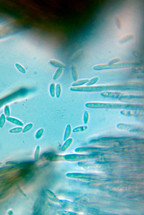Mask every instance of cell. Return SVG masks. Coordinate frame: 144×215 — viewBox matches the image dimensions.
<instances>
[{
  "mask_svg": "<svg viewBox=\"0 0 144 215\" xmlns=\"http://www.w3.org/2000/svg\"><path fill=\"white\" fill-rule=\"evenodd\" d=\"M72 91L85 92H102L107 91H140V89L126 85H108L72 87Z\"/></svg>",
  "mask_w": 144,
  "mask_h": 215,
  "instance_id": "6da1fadb",
  "label": "cell"
},
{
  "mask_svg": "<svg viewBox=\"0 0 144 215\" xmlns=\"http://www.w3.org/2000/svg\"><path fill=\"white\" fill-rule=\"evenodd\" d=\"M85 106L93 108L122 109L141 110L144 109V105L138 104H122L104 102L86 103Z\"/></svg>",
  "mask_w": 144,
  "mask_h": 215,
  "instance_id": "7a4b0ae2",
  "label": "cell"
},
{
  "mask_svg": "<svg viewBox=\"0 0 144 215\" xmlns=\"http://www.w3.org/2000/svg\"><path fill=\"white\" fill-rule=\"evenodd\" d=\"M144 64L143 61H135L132 62L117 63L114 64H99L94 66L93 69L100 71L105 70L117 69L123 68L142 66Z\"/></svg>",
  "mask_w": 144,
  "mask_h": 215,
  "instance_id": "3957f363",
  "label": "cell"
},
{
  "mask_svg": "<svg viewBox=\"0 0 144 215\" xmlns=\"http://www.w3.org/2000/svg\"><path fill=\"white\" fill-rule=\"evenodd\" d=\"M101 96L104 97L118 99L120 101L129 100L133 99H143L144 96L141 95L126 94L120 92L107 91L101 92Z\"/></svg>",
  "mask_w": 144,
  "mask_h": 215,
  "instance_id": "277c9868",
  "label": "cell"
},
{
  "mask_svg": "<svg viewBox=\"0 0 144 215\" xmlns=\"http://www.w3.org/2000/svg\"><path fill=\"white\" fill-rule=\"evenodd\" d=\"M43 157L45 159L50 161H57L64 160L63 156L53 154L51 153H44Z\"/></svg>",
  "mask_w": 144,
  "mask_h": 215,
  "instance_id": "5b68a950",
  "label": "cell"
},
{
  "mask_svg": "<svg viewBox=\"0 0 144 215\" xmlns=\"http://www.w3.org/2000/svg\"><path fill=\"white\" fill-rule=\"evenodd\" d=\"M140 111L135 110H122L120 113L121 114L126 116H136L143 114V113Z\"/></svg>",
  "mask_w": 144,
  "mask_h": 215,
  "instance_id": "8992f818",
  "label": "cell"
},
{
  "mask_svg": "<svg viewBox=\"0 0 144 215\" xmlns=\"http://www.w3.org/2000/svg\"><path fill=\"white\" fill-rule=\"evenodd\" d=\"M125 85L135 87L136 88L140 89L142 91L144 90V84L143 83L136 82H130L126 83Z\"/></svg>",
  "mask_w": 144,
  "mask_h": 215,
  "instance_id": "52a82bcc",
  "label": "cell"
},
{
  "mask_svg": "<svg viewBox=\"0 0 144 215\" xmlns=\"http://www.w3.org/2000/svg\"><path fill=\"white\" fill-rule=\"evenodd\" d=\"M59 205L65 208L74 209V203L73 202L65 200H60L59 201Z\"/></svg>",
  "mask_w": 144,
  "mask_h": 215,
  "instance_id": "ba28073f",
  "label": "cell"
},
{
  "mask_svg": "<svg viewBox=\"0 0 144 215\" xmlns=\"http://www.w3.org/2000/svg\"><path fill=\"white\" fill-rule=\"evenodd\" d=\"M72 130V127L70 124H68L66 127L65 133H64L63 140L65 141L68 139L71 134Z\"/></svg>",
  "mask_w": 144,
  "mask_h": 215,
  "instance_id": "9c48e42d",
  "label": "cell"
},
{
  "mask_svg": "<svg viewBox=\"0 0 144 215\" xmlns=\"http://www.w3.org/2000/svg\"><path fill=\"white\" fill-rule=\"evenodd\" d=\"M72 142L73 139L72 138H69L67 139L65 141V142L61 147V150L62 151H65L69 147Z\"/></svg>",
  "mask_w": 144,
  "mask_h": 215,
  "instance_id": "30bf717a",
  "label": "cell"
},
{
  "mask_svg": "<svg viewBox=\"0 0 144 215\" xmlns=\"http://www.w3.org/2000/svg\"><path fill=\"white\" fill-rule=\"evenodd\" d=\"M134 37V35L132 34H129L126 35L124 37L121 38L119 41V43L120 44L125 43L131 40Z\"/></svg>",
  "mask_w": 144,
  "mask_h": 215,
  "instance_id": "8fae6325",
  "label": "cell"
},
{
  "mask_svg": "<svg viewBox=\"0 0 144 215\" xmlns=\"http://www.w3.org/2000/svg\"><path fill=\"white\" fill-rule=\"evenodd\" d=\"M89 81V80L88 79L80 80L76 81V82L73 83L72 84L71 86L72 87L80 86H81L87 83Z\"/></svg>",
  "mask_w": 144,
  "mask_h": 215,
  "instance_id": "7c38bea8",
  "label": "cell"
},
{
  "mask_svg": "<svg viewBox=\"0 0 144 215\" xmlns=\"http://www.w3.org/2000/svg\"><path fill=\"white\" fill-rule=\"evenodd\" d=\"M57 214L59 215H76L78 214L74 212L64 210H58Z\"/></svg>",
  "mask_w": 144,
  "mask_h": 215,
  "instance_id": "4fadbf2b",
  "label": "cell"
},
{
  "mask_svg": "<svg viewBox=\"0 0 144 215\" xmlns=\"http://www.w3.org/2000/svg\"><path fill=\"white\" fill-rule=\"evenodd\" d=\"M131 53L132 54L134 57L142 59H144V53L143 52L138 50H134L132 51Z\"/></svg>",
  "mask_w": 144,
  "mask_h": 215,
  "instance_id": "5bb4252c",
  "label": "cell"
},
{
  "mask_svg": "<svg viewBox=\"0 0 144 215\" xmlns=\"http://www.w3.org/2000/svg\"><path fill=\"white\" fill-rule=\"evenodd\" d=\"M49 63L50 64L55 67H58V68H63L65 67V66L64 64L59 62V61L54 60H51L49 61Z\"/></svg>",
  "mask_w": 144,
  "mask_h": 215,
  "instance_id": "9a60e30c",
  "label": "cell"
},
{
  "mask_svg": "<svg viewBox=\"0 0 144 215\" xmlns=\"http://www.w3.org/2000/svg\"><path fill=\"white\" fill-rule=\"evenodd\" d=\"M131 71L134 73L137 74L144 73V68L142 66L137 67H133L131 69Z\"/></svg>",
  "mask_w": 144,
  "mask_h": 215,
  "instance_id": "2e32d148",
  "label": "cell"
},
{
  "mask_svg": "<svg viewBox=\"0 0 144 215\" xmlns=\"http://www.w3.org/2000/svg\"><path fill=\"white\" fill-rule=\"evenodd\" d=\"M71 70L72 79L74 81L76 82L77 80L78 74L75 66L74 65L72 66L71 67Z\"/></svg>",
  "mask_w": 144,
  "mask_h": 215,
  "instance_id": "e0dca14e",
  "label": "cell"
},
{
  "mask_svg": "<svg viewBox=\"0 0 144 215\" xmlns=\"http://www.w3.org/2000/svg\"><path fill=\"white\" fill-rule=\"evenodd\" d=\"M7 120L9 122L17 125L22 126L24 125L20 121L14 118L10 117H7Z\"/></svg>",
  "mask_w": 144,
  "mask_h": 215,
  "instance_id": "ac0fdd59",
  "label": "cell"
},
{
  "mask_svg": "<svg viewBox=\"0 0 144 215\" xmlns=\"http://www.w3.org/2000/svg\"><path fill=\"white\" fill-rule=\"evenodd\" d=\"M88 128L86 126H82L76 127L72 130V132L74 133L81 132L86 130Z\"/></svg>",
  "mask_w": 144,
  "mask_h": 215,
  "instance_id": "d6986e66",
  "label": "cell"
},
{
  "mask_svg": "<svg viewBox=\"0 0 144 215\" xmlns=\"http://www.w3.org/2000/svg\"><path fill=\"white\" fill-rule=\"evenodd\" d=\"M63 69V68H58L56 70L53 77V79L54 80L57 79L60 76L62 72Z\"/></svg>",
  "mask_w": 144,
  "mask_h": 215,
  "instance_id": "ffe728a7",
  "label": "cell"
},
{
  "mask_svg": "<svg viewBox=\"0 0 144 215\" xmlns=\"http://www.w3.org/2000/svg\"><path fill=\"white\" fill-rule=\"evenodd\" d=\"M61 93V87L60 84H58L55 86V94L56 97L59 98L60 96Z\"/></svg>",
  "mask_w": 144,
  "mask_h": 215,
  "instance_id": "44dd1931",
  "label": "cell"
},
{
  "mask_svg": "<svg viewBox=\"0 0 144 215\" xmlns=\"http://www.w3.org/2000/svg\"><path fill=\"white\" fill-rule=\"evenodd\" d=\"M44 130L43 128L38 130L35 134V137L37 139H39L42 137L44 132Z\"/></svg>",
  "mask_w": 144,
  "mask_h": 215,
  "instance_id": "7402d4cb",
  "label": "cell"
},
{
  "mask_svg": "<svg viewBox=\"0 0 144 215\" xmlns=\"http://www.w3.org/2000/svg\"><path fill=\"white\" fill-rule=\"evenodd\" d=\"M99 79V78L98 77H93L90 79L89 82L86 84L87 86H92L96 83L98 81Z\"/></svg>",
  "mask_w": 144,
  "mask_h": 215,
  "instance_id": "603a6c76",
  "label": "cell"
},
{
  "mask_svg": "<svg viewBox=\"0 0 144 215\" xmlns=\"http://www.w3.org/2000/svg\"><path fill=\"white\" fill-rule=\"evenodd\" d=\"M115 20L116 25L118 29L119 30H121L122 26L120 18L118 16H116L115 18Z\"/></svg>",
  "mask_w": 144,
  "mask_h": 215,
  "instance_id": "cb8c5ba5",
  "label": "cell"
},
{
  "mask_svg": "<svg viewBox=\"0 0 144 215\" xmlns=\"http://www.w3.org/2000/svg\"><path fill=\"white\" fill-rule=\"evenodd\" d=\"M40 152V147L39 145L36 147L34 153V159L35 161H37L39 157Z\"/></svg>",
  "mask_w": 144,
  "mask_h": 215,
  "instance_id": "d4e9b609",
  "label": "cell"
},
{
  "mask_svg": "<svg viewBox=\"0 0 144 215\" xmlns=\"http://www.w3.org/2000/svg\"><path fill=\"white\" fill-rule=\"evenodd\" d=\"M50 93L52 97L55 96V86L54 84L53 83L50 85Z\"/></svg>",
  "mask_w": 144,
  "mask_h": 215,
  "instance_id": "484cf974",
  "label": "cell"
},
{
  "mask_svg": "<svg viewBox=\"0 0 144 215\" xmlns=\"http://www.w3.org/2000/svg\"><path fill=\"white\" fill-rule=\"evenodd\" d=\"M15 66L16 68L20 72L23 74L26 73V71L25 69L20 64L17 63L15 64Z\"/></svg>",
  "mask_w": 144,
  "mask_h": 215,
  "instance_id": "4316f807",
  "label": "cell"
},
{
  "mask_svg": "<svg viewBox=\"0 0 144 215\" xmlns=\"http://www.w3.org/2000/svg\"><path fill=\"white\" fill-rule=\"evenodd\" d=\"M6 117L4 114H1L0 117V127L2 128L4 125L6 121Z\"/></svg>",
  "mask_w": 144,
  "mask_h": 215,
  "instance_id": "83f0119b",
  "label": "cell"
},
{
  "mask_svg": "<svg viewBox=\"0 0 144 215\" xmlns=\"http://www.w3.org/2000/svg\"><path fill=\"white\" fill-rule=\"evenodd\" d=\"M33 126V124L32 123H29L26 125L24 127L22 130V132L24 133L30 130Z\"/></svg>",
  "mask_w": 144,
  "mask_h": 215,
  "instance_id": "f1b7e54d",
  "label": "cell"
},
{
  "mask_svg": "<svg viewBox=\"0 0 144 215\" xmlns=\"http://www.w3.org/2000/svg\"><path fill=\"white\" fill-rule=\"evenodd\" d=\"M23 129L22 127H17L12 129L10 130V133H17L21 132L22 131Z\"/></svg>",
  "mask_w": 144,
  "mask_h": 215,
  "instance_id": "f546056e",
  "label": "cell"
},
{
  "mask_svg": "<svg viewBox=\"0 0 144 215\" xmlns=\"http://www.w3.org/2000/svg\"><path fill=\"white\" fill-rule=\"evenodd\" d=\"M89 118V114L88 112L86 111L84 112L83 115V121L84 123L86 124L88 122Z\"/></svg>",
  "mask_w": 144,
  "mask_h": 215,
  "instance_id": "4dcf8cb0",
  "label": "cell"
},
{
  "mask_svg": "<svg viewBox=\"0 0 144 215\" xmlns=\"http://www.w3.org/2000/svg\"><path fill=\"white\" fill-rule=\"evenodd\" d=\"M45 191L49 196L53 198H57V197L56 194L52 191L51 190L48 189V188H46Z\"/></svg>",
  "mask_w": 144,
  "mask_h": 215,
  "instance_id": "1f68e13d",
  "label": "cell"
},
{
  "mask_svg": "<svg viewBox=\"0 0 144 215\" xmlns=\"http://www.w3.org/2000/svg\"><path fill=\"white\" fill-rule=\"evenodd\" d=\"M5 115L7 117H8L10 115V108L8 106H6L5 107L4 110Z\"/></svg>",
  "mask_w": 144,
  "mask_h": 215,
  "instance_id": "d6a6232c",
  "label": "cell"
},
{
  "mask_svg": "<svg viewBox=\"0 0 144 215\" xmlns=\"http://www.w3.org/2000/svg\"><path fill=\"white\" fill-rule=\"evenodd\" d=\"M120 58H115V59H112L110 60L109 62L108 63L110 64H114L120 62Z\"/></svg>",
  "mask_w": 144,
  "mask_h": 215,
  "instance_id": "836d02e7",
  "label": "cell"
},
{
  "mask_svg": "<svg viewBox=\"0 0 144 215\" xmlns=\"http://www.w3.org/2000/svg\"><path fill=\"white\" fill-rule=\"evenodd\" d=\"M4 31L3 30L1 29H0V38H1L3 36H4V34L5 33H4Z\"/></svg>",
  "mask_w": 144,
  "mask_h": 215,
  "instance_id": "e575fe53",
  "label": "cell"
},
{
  "mask_svg": "<svg viewBox=\"0 0 144 215\" xmlns=\"http://www.w3.org/2000/svg\"><path fill=\"white\" fill-rule=\"evenodd\" d=\"M17 162H16L15 161H9V162H6V163L7 164H15L17 163Z\"/></svg>",
  "mask_w": 144,
  "mask_h": 215,
  "instance_id": "d590c367",
  "label": "cell"
},
{
  "mask_svg": "<svg viewBox=\"0 0 144 215\" xmlns=\"http://www.w3.org/2000/svg\"><path fill=\"white\" fill-rule=\"evenodd\" d=\"M2 163H0V165H2Z\"/></svg>",
  "mask_w": 144,
  "mask_h": 215,
  "instance_id": "8d00e7d4",
  "label": "cell"
}]
</instances>
